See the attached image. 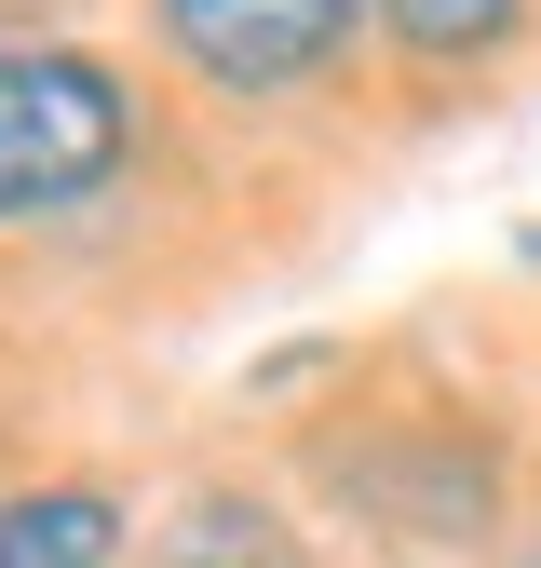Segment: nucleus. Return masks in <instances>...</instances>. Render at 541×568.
Segmentation results:
<instances>
[{
	"mask_svg": "<svg viewBox=\"0 0 541 568\" xmlns=\"http://www.w3.org/2000/svg\"><path fill=\"white\" fill-rule=\"evenodd\" d=\"M135 150V109L95 54H41V41H0V217H41V203H82L109 190Z\"/></svg>",
	"mask_w": 541,
	"mask_h": 568,
	"instance_id": "1",
	"label": "nucleus"
},
{
	"mask_svg": "<svg viewBox=\"0 0 541 568\" xmlns=\"http://www.w3.org/2000/svg\"><path fill=\"white\" fill-rule=\"evenodd\" d=\"M163 28L217 95H285L366 28V0H163Z\"/></svg>",
	"mask_w": 541,
	"mask_h": 568,
	"instance_id": "2",
	"label": "nucleus"
},
{
	"mask_svg": "<svg viewBox=\"0 0 541 568\" xmlns=\"http://www.w3.org/2000/svg\"><path fill=\"white\" fill-rule=\"evenodd\" d=\"M353 487L379 501V528H433V541H473V528H488V501H501L488 447H447V434H406V447H379Z\"/></svg>",
	"mask_w": 541,
	"mask_h": 568,
	"instance_id": "3",
	"label": "nucleus"
},
{
	"mask_svg": "<svg viewBox=\"0 0 541 568\" xmlns=\"http://www.w3.org/2000/svg\"><path fill=\"white\" fill-rule=\"evenodd\" d=\"M122 515L109 487H28V501H0V568H109Z\"/></svg>",
	"mask_w": 541,
	"mask_h": 568,
	"instance_id": "4",
	"label": "nucleus"
},
{
	"mask_svg": "<svg viewBox=\"0 0 541 568\" xmlns=\"http://www.w3.org/2000/svg\"><path fill=\"white\" fill-rule=\"evenodd\" d=\"M379 28L406 41V54H501L514 28H528V0H379Z\"/></svg>",
	"mask_w": 541,
	"mask_h": 568,
	"instance_id": "5",
	"label": "nucleus"
},
{
	"mask_svg": "<svg viewBox=\"0 0 541 568\" xmlns=\"http://www.w3.org/2000/svg\"><path fill=\"white\" fill-rule=\"evenodd\" d=\"M14 14H54V0H0V28H14Z\"/></svg>",
	"mask_w": 541,
	"mask_h": 568,
	"instance_id": "6",
	"label": "nucleus"
},
{
	"mask_svg": "<svg viewBox=\"0 0 541 568\" xmlns=\"http://www.w3.org/2000/svg\"><path fill=\"white\" fill-rule=\"evenodd\" d=\"M176 568H217V555H176Z\"/></svg>",
	"mask_w": 541,
	"mask_h": 568,
	"instance_id": "7",
	"label": "nucleus"
},
{
	"mask_svg": "<svg viewBox=\"0 0 541 568\" xmlns=\"http://www.w3.org/2000/svg\"><path fill=\"white\" fill-rule=\"evenodd\" d=\"M528 257H541V231H528Z\"/></svg>",
	"mask_w": 541,
	"mask_h": 568,
	"instance_id": "8",
	"label": "nucleus"
},
{
	"mask_svg": "<svg viewBox=\"0 0 541 568\" xmlns=\"http://www.w3.org/2000/svg\"><path fill=\"white\" fill-rule=\"evenodd\" d=\"M528 568H541V555H528Z\"/></svg>",
	"mask_w": 541,
	"mask_h": 568,
	"instance_id": "9",
	"label": "nucleus"
}]
</instances>
